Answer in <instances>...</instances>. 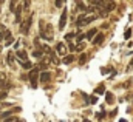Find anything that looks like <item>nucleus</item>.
Instances as JSON below:
<instances>
[{"label":"nucleus","mask_w":133,"mask_h":122,"mask_svg":"<svg viewBox=\"0 0 133 122\" xmlns=\"http://www.w3.org/2000/svg\"><path fill=\"white\" fill-rule=\"evenodd\" d=\"M76 6H77V9H79V11H85V9H87V8H85V5H84V2H77V3H76Z\"/></svg>","instance_id":"16"},{"label":"nucleus","mask_w":133,"mask_h":122,"mask_svg":"<svg viewBox=\"0 0 133 122\" xmlns=\"http://www.w3.org/2000/svg\"><path fill=\"white\" fill-rule=\"evenodd\" d=\"M12 42H14V39H12V37H11V39H8V40H6V45H5V46H8V45H11Z\"/></svg>","instance_id":"30"},{"label":"nucleus","mask_w":133,"mask_h":122,"mask_svg":"<svg viewBox=\"0 0 133 122\" xmlns=\"http://www.w3.org/2000/svg\"><path fill=\"white\" fill-rule=\"evenodd\" d=\"M23 9H30V6H31V2H23Z\"/></svg>","instance_id":"28"},{"label":"nucleus","mask_w":133,"mask_h":122,"mask_svg":"<svg viewBox=\"0 0 133 122\" xmlns=\"http://www.w3.org/2000/svg\"><path fill=\"white\" fill-rule=\"evenodd\" d=\"M96 118H98V119H102V118H105V111H104V110H102V111H101V113H98V114H96Z\"/></svg>","instance_id":"23"},{"label":"nucleus","mask_w":133,"mask_h":122,"mask_svg":"<svg viewBox=\"0 0 133 122\" xmlns=\"http://www.w3.org/2000/svg\"><path fill=\"white\" fill-rule=\"evenodd\" d=\"M16 23H22V6L17 5V11H16Z\"/></svg>","instance_id":"6"},{"label":"nucleus","mask_w":133,"mask_h":122,"mask_svg":"<svg viewBox=\"0 0 133 122\" xmlns=\"http://www.w3.org/2000/svg\"><path fill=\"white\" fill-rule=\"evenodd\" d=\"M12 57H14V53H8V59H6V60H8V63H9V65H12Z\"/></svg>","instance_id":"20"},{"label":"nucleus","mask_w":133,"mask_h":122,"mask_svg":"<svg viewBox=\"0 0 133 122\" xmlns=\"http://www.w3.org/2000/svg\"><path fill=\"white\" fill-rule=\"evenodd\" d=\"M74 37H76L74 32H68V34L65 36V40H71V39H74Z\"/></svg>","instance_id":"21"},{"label":"nucleus","mask_w":133,"mask_h":122,"mask_svg":"<svg viewBox=\"0 0 133 122\" xmlns=\"http://www.w3.org/2000/svg\"><path fill=\"white\" fill-rule=\"evenodd\" d=\"M17 121H19L17 118H14V116H9L8 119H5V121H3V122H17Z\"/></svg>","instance_id":"22"},{"label":"nucleus","mask_w":133,"mask_h":122,"mask_svg":"<svg viewBox=\"0 0 133 122\" xmlns=\"http://www.w3.org/2000/svg\"><path fill=\"white\" fill-rule=\"evenodd\" d=\"M110 70H111L110 66H108V68H102V71H101V73H102V74H108V73H110Z\"/></svg>","instance_id":"29"},{"label":"nucleus","mask_w":133,"mask_h":122,"mask_svg":"<svg viewBox=\"0 0 133 122\" xmlns=\"http://www.w3.org/2000/svg\"><path fill=\"white\" fill-rule=\"evenodd\" d=\"M102 40H104V34H102V32H98V34L95 36V39H93V45H99Z\"/></svg>","instance_id":"8"},{"label":"nucleus","mask_w":133,"mask_h":122,"mask_svg":"<svg viewBox=\"0 0 133 122\" xmlns=\"http://www.w3.org/2000/svg\"><path fill=\"white\" fill-rule=\"evenodd\" d=\"M6 96H8V93H6V90H3V91H0V100H2V99H5Z\"/></svg>","instance_id":"25"},{"label":"nucleus","mask_w":133,"mask_h":122,"mask_svg":"<svg viewBox=\"0 0 133 122\" xmlns=\"http://www.w3.org/2000/svg\"><path fill=\"white\" fill-rule=\"evenodd\" d=\"M74 60V57L70 54V56H66V57H64V63H71V62Z\"/></svg>","instance_id":"17"},{"label":"nucleus","mask_w":133,"mask_h":122,"mask_svg":"<svg viewBox=\"0 0 133 122\" xmlns=\"http://www.w3.org/2000/svg\"><path fill=\"white\" fill-rule=\"evenodd\" d=\"M2 39H5V40H8V39H11V31H2V32H0V40H2Z\"/></svg>","instance_id":"10"},{"label":"nucleus","mask_w":133,"mask_h":122,"mask_svg":"<svg viewBox=\"0 0 133 122\" xmlns=\"http://www.w3.org/2000/svg\"><path fill=\"white\" fill-rule=\"evenodd\" d=\"M119 122H127V121H125V119H121V121H119Z\"/></svg>","instance_id":"34"},{"label":"nucleus","mask_w":133,"mask_h":122,"mask_svg":"<svg viewBox=\"0 0 133 122\" xmlns=\"http://www.w3.org/2000/svg\"><path fill=\"white\" fill-rule=\"evenodd\" d=\"M124 37H125V39H130V37H132V30H130V28H127V30H125Z\"/></svg>","instance_id":"19"},{"label":"nucleus","mask_w":133,"mask_h":122,"mask_svg":"<svg viewBox=\"0 0 133 122\" xmlns=\"http://www.w3.org/2000/svg\"><path fill=\"white\" fill-rule=\"evenodd\" d=\"M54 5H56V6H57V8H59V6H62V5H64V3H62V2H61V0H57V2H56V3H54Z\"/></svg>","instance_id":"31"},{"label":"nucleus","mask_w":133,"mask_h":122,"mask_svg":"<svg viewBox=\"0 0 133 122\" xmlns=\"http://www.w3.org/2000/svg\"><path fill=\"white\" fill-rule=\"evenodd\" d=\"M104 93H105V87H104V85H99V87L95 90V94H104Z\"/></svg>","instance_id":"14"},{"label":"nucleus","mask_w":133,"mask_h":122,"mask_svg":"<svg viewBox=\"0 0 133 122\" xmlns=\"http://www.w3.org/2000/svg\"><path fill=\"white\" fill-rule=\"evenodd\" d=\"M95 19H96V16H88V17H85V16H79V17H77V26H79V28H81V26H85V25L91 23Z\"/></svg>","instance_id":"2"},{"label":"nucleus","mask_w":133,"mask_h":122,"mask_svg":"<svg viewBox=\"0 0 133 122\" xmlns=\"http://www.w3.org/2000/svg\"><path fill=\"white\" fill-rule=\"evenodd\" d=\"M82 122H90V121H88V119H84V121H82Z\"/></svg>","instance_id":"35"},{"label":"nucleus","mask_w":133,"mask_h":122,"mask_svg":"<svg viewBox=\"0 0 133 122\" xmlns=\"http://www.w3.org/2000/svg\"><path fill=\"white\" fill-rule=\"evenodd\" d=\"M11 116V111H3V113H0V118H3V119H8Z\"/></svg>","instance_id":"18"},{"label":"nucleus","mask_w":133,"mask_h":122,"mask_svg":"<svg viewBox=\"0 0 133 122\" xmlns=\"http://www.w3.org/2000/svg\"><path fill=\"white\" fill-rule=\"evenodd\" d=\"M0 6H2V2H0Z\"/></svg>","instance_id":"38"},{"label":"nucleus","mask_w":133,"mask_h":122,"mask_svg":"<svg viewBox=\"0 0 133 122\" xmlns=\"http://www.w3.org/2000/svg\"><path fill=\"white\" fill-rule=\"evenodd\" d=\"M105 102L107 104H113V94L111 93H105Z\"/></svg>","instance_id":"13"},{"label":"nucleus","mask_w":133,"mask_h":122,"mask_svg":"<svg viewBox=\"0 0 133 122\" xmlns=\"http://www.w3.org/2000/svg\"><path fill=\"white\" fill-rule=\"evenodd\" d=\"M31 25H33V19H31V16H30V17H26L25 20H22V23H20V32H22L23 36H26L28 31H30V28H31Z\"/></svg>","instance_id":"1"},{"label":"nucleus","mask_w":133,"mask_h":122,"mask_svg":"<svg viewBox=\"0 0 133 122\" xmlns=\"http://www.w3.org/2000/svg\"><path fill=\"white\" fill-rule=\"evenodd\" d=\"M39 80H40V82H43V84H45V82H50V80H51V74H50L48 71H43V73H40Z\"/></svg>","instance_id":"5"},{"label":"nucleus","mask_w":133,"mask_h":122,"mask_svg":"<svg viewBox=\"0 0 133 122\" xmlns=\"http://www.w3.org/2000/svg\"><path fill=\"white\" fill-rule=\"evenodd\" d=\"M56 51H57L59 54H64V53H65V50H64V43H57V45H56Z\"/></svg>","instance_id":"12"},{"label":"nucleus","mask_w":133,"mask_h":122,"mask_svg":"<svg viewBox=\"0 0 133 122\" xmlns=\"http://www.w3.org/2000/svg\"><path fill=\"white\" fill-rule=\"evenodd\" d=\"M88 102H90V104H96V102H98V97H96V96H91V97L88 99Z\"/></svg>","instance_id":"24"},{"label":"nucleus","mask_w":133,"mask_h":122,"mask_svg":"<svg viewBox=\"0 0 133 122\" xmlns=\"http://www.w3.org/2000/svg\"><path fill=\"white\" fill-rule=\"evenodd\" d=\"M37 76H39V70L37 68L31 70V73H30V82H31V87L33 88L37 87Z\"/></svg>","instance_id":"3"},{"label":"nucleus","mask_w":133,"mask_h":122,"mask_svg":"<svg viewBox=\"0 0 133 122\" xmlns=\"http://www.w3.org/2000/svg\"><path fill=\"white\" fill-rule=\"evenodd\" d=\"M87 59H88V56H87L85 53H82V54L79 56V65H84V63L87 62Z\"/></svg>","instance_id":"11"},{"label":"nucleus","mask_w":133,"mask_h":122,"mask_svg":"<svg viewBox=\"0 0 133 122\" xmlns=\"http://www.w3.org/2000/svg\"><path fill=\"white\" fill-rule=\"evenodd\" d=\"M17 57H19V62H26L28 60L26 51H17Z\"/></svg>","instance_id":"7"},{"label":"nucleus","mask_w":133,"mask_h":122,"mask_svg":"<svg viewBox=\"0 0 133 122\" xmlns=\"http://www.w3.org/2000/svg\"><path fill=\"white\" fill-rule=\"evenodd\" d=\"M33 56L34 57H40V56H43V53H42V51H34Z\"/></svg>","instance_id":"27"},{"label":"nucleus","mask_w":133,"mask_h":122,"mask_svg":"<svg viewBox=\"0 0 133 122\" xmlns=\"http://www.w3.org/2000/svg\"><path fill=\"white\" fill-rule=\"evenodd\" d=\"M68 46H70V50H71V51H74V50H76V46H74V45H73V43H70V45H68Z\"/></svg>","instance_id":"33"},{"label":"nucleus","mask_w":133,"mask_h":122,"mask_svg":"<svg viewBox=\"0 0 133 122\" xmlns=\"http://www.w3.org/2000/svg\"><path fill=\"white\" fill-rule=\"evenodd\" d=\"M20 65L25 68V70H31L33 68V65H31V62H20Z\"/></svg>","instance_id":"15"},{"label":"nucleus","mask_w":133,"mask_h":122,"mask_svg":"<svg viewBox=\"0 0 133 122\" xmlns=\"http://www.w3.org/2000/svg\"><path fill=\"white\" fill-rule=\"evenodd\" d=\"M84 46H85V45H84V43H79V46H77V48H76V50H77V51H79V50H84Z\"/></svg>","instance_id":"32"},{"label":"nucleus","mask_w":133,"mask_h":122,"mask_svg":"<svg viewBox=\"0 0 133 122\" xmlns=\"http://www.w3.org/2000/svg\"><path fill=\"white\" fill-rule=\"evenodd\" d=\"M96 34H98V30H96V28H91L90 31H87V34H85V37L91 40V39H93V37H95Z\"/></svg>","instance_id":"9"},{"label":"nucleus","mask_w":133,"mask_h":122,"mask_svg":"<svg viewBox=\"0 0 133 122\" xmlns=\"http://www.w3.org/2000/svg\"><path fill=\"white\" fill-rule=\"evenodd\" d=\"M66 17H68V12H66V9H64V11H62V14H61V22H59V30H64V28H65Z\"/></svg>","instance_id":"4"},{"label":"nucleus","mask_w":133,"mask_h":122,"mask_svg":"<svg viewBox=\"0 0 133 122\" xmlns=\"http://www.w3.org/2000/svg\"><path fill=\"white\" fill-rule=\"evenodd\" d=\"M130 65H133V59H132V62H130Z\"/></svg>","instance_id":"36"},{"label":"nucleus","mask_w":133,"mask_h":122,"mask_svg":"<svg viewBox=\"0 0 133 122\" xmlns=\"http://www.w3.org/2000/svg\"><path fill=\"white\" fill-rule=\"evenodd\" d=\"M2 77H3V76H0V80H2Z\"/></svg>","instance_id":"37"},{"label":"nucleus","mask_w":133,"mask_h":122,"mask_svg":"<svg viewBox=\"0 0 133 122\" xmlns=\"http://www.w3.org/2000/svg\"><path fill=\"white\" fill-rule=\"evenodd\" d=\"M76 37H77V42H81L85 39V34H76Z\"/></svg>","instance_id":"26"}]
</instances>
